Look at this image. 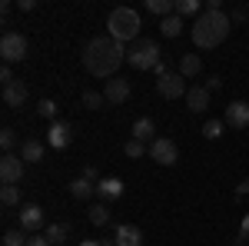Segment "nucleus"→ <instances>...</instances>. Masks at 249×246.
I'll return each instance as SVG.
<instances>
[{"instance_id":"obj_39","label":"nucleus","mask_w":249,"mask_h":246,"mask_svg":"<svg viewBox=\"0 0 249 246\" xmlns=\"http://www.w3.org/2000/svg\"><path fill=\"white\" fill-rule=\"evenodd\" d=\"M246 193H249V180H243V183L236 187V196H246Z\"/></svg>"},{"instance_id":"obj_40","label":"nucleus","mask_w":249,"mask_h":246,"mask_svg":"<svg viewBox=\"0 0 249 246\" xmlns=\"http://www.w3.org/2000/svg\"><path fill=\"white\" fill-rule=\"evenodd\" d=\"M206 10H223V0H206Z\"/></svg>"},{"instance_id":"obj_38","label":"nucleus","mask_w":249,"mask_h":246,"mask_svg":"<svg viewBox=\"0 0 249 246\" xmlns=\"http://www.w3.org/2000/svg\"><path fill=\"white\" fill-rule=\"evenodd\" d=\"M246 17H249V14H246V7H236V10H232V20H236V23H243Z\"/></svg>"},{"instance_id":"obj_3","label":"nucleus","mask_w":249,"mask_h":246,"mask_svg":"<svg viewBox=\"0 0 249 246\" xmlns=\"http://www.w3.org/2000/svg\"><path fill=\"white\" fill-rule=\"evenodd\" d=\"M140 14H136L133 7H116L113 14L107 17V37H113V40H120L123 47L126 43H136L140 40Z\"/></svg>"},{"instance_id":"obj_27","label":"nucleus","mask_w":249,"mask_h":246,"mask_svg":"<svg viewBox=\"0 0 249 246\" xmlns=\"http://www.w3.org/2000/svg\"><path fill=\"white\" fill-rule=\"evenodd\" d=\"M0 203H3V207H17L20 203V189L10 187V183H3V189H0Z\"/></svg>"},{"instance_id":"obj_11","label":"nucleus","mask_w":249,"mask_h":246,"mask_svg":"<svg viewBox=\"0 0 249 246\" xmlns=\"http://www.w3.org/2000/svg\"><path fill=\"white\" fill-rule=\"evenodd\" d=\"M123 180L120 176H103L100 183H96V196H100V203H113V200H120L123 196Z\"/></svg>"},{"instance_id":"obj_31","label":"nucleus","mask_w":249,"mask_h":246,"mask_svg":"<svg viewBox=\"0 0 249 246\" xmlns=\"http://www.w3.org/2000/svg\"><path fill=\"white\" fill-rule=\"evenodd\" d=\"M0 147H3V153H10L14 147H17V133L10 130V127H3V130H0Z\"/></svg>"},{"instance_id":"obj_19","label":"nucleus","mask_w":249,"mask_h":246,"mask_svg":"<svg viewBox=\"0 0 249 246\" xmlns=\"http://www.w3.org/2000/svg\"><path fill=\"white\" fill-rule=\"evenodd\" d=\"M199 70H203V60L196 57V54H183V57H179V76H183V80H186V76H196Z\"/></svg>"},{"instance_id":"obj_14","label":"nucleus","mask_w":249,"mask_h":246,"mask_svg":"<svg viewBox=\"0 0 249 246\" xmlns=\"http://www.w3.org/2000/svg\"><path fill=\"white\" fill-rule=\"evenodd\" d=\"M113 243L116 246H143V233L133 223H120L116 233H113Z\"/></svg>"},{"instance_id":"obj_2","label":"nucleus","mask_w":249,"mask_h":246,"mask_svg":"<svg viewBox=\"0 0 249 246\" xmlns=\"http://www.w3.org/2000/svg\"><path fill=\"white\" fill-rule=\"evenodd\" d=\"M232 30V17H226L223 10H203L199 17L193 20V43L199 47V50H213V47H219L223 40L230 37Z\"/></svg>"},{"instance_id":"obj_37","label":"nucleus","mask_w":249,"mask_h":246,"mask_svg":"<svg viewBox=\"0 0 249 246\" xmlns=\"http://www.w3.org/2000/svg\"><path fill=\"white\" fill-rule=\"evenodd\" d=\"M27 246H53V243H50L47 236H30V240H27Z\"/></svg>"},{"instance_id":"obj_30","label":"nucleus","mask_w":249,"mask_h":246,"mask_svg":"<svg viewBox=\"0 0 249 246\" xmlns=\"http://www.w3.org/2000/svg\"><path fill=\"white\" fill-rule=\"evenodd\" d=\"M123 150H126V156H133V160H136V156H143V153H150V147H146V143H140V140H133V136H130Z\"/></svg>"},{"instance_id":"obj_20","label":"nucleus","mask_w":249,"mask_h":246,"mask_svg":"<svg viewBox=\"0 0 249 246\" xmlns=\"http://www.w3.org/2000/svg\"><path fill=\"white\" fill-rule=\"evenodd\" d=\"M146 10L166 20V17H173V14H176V0H146Z\"/></svg>"},{"instance_id":"obj_41","label":"nucleus","mask_w":249,"mask_h":246,"mask_svg":"<svg viewBox=\"0 0 249 246\" xmlns=\"http://www.w3.org/2000/svg\"><path fill=\"white\" fill-rule=\"evenodd\" d=\"M80 246H103V243H96V240H83Z\"/></svg>"},{"instance_id":"obj_25","label":"nucleus","mask_w":249,"mask_h":246,"mask_svg":"<svg viewBox=\"0 0 249 246\" xmlns=\"http://www.w3.org/2000/svg\"><path fill=\"white\" fill-rule=\"evenodd\" d=\"M67 233H70L67 223H53V227H47V240H50L53 246H60L63 240H67Z\"/></svg>"},{"instance_id":"obj_26","label":"nucleus","mask_w":249,"mask_h":246,"mask_svg":"<svg viewBox=\"0 0 249 246\" xmlns=\"http://www.w3.org/2000/svg\"><path fill=\"white\" fill-rule=\"evenodd\" d=\"M83 107H90V110H103V107H107V96L100 94V90H87V94H83Z\"/></svg>"},{"instance_id":"obj_13","label":"nucleus","mask_w":249,"mask_h":246,"mask_svg":"<svg viewBox=\"0 0 249 246\" xmlns=\"http://www.w3.org/2000/svg\"><path fill=\"white\" fill-rule=\"evenodd\" d=\"M3 103H7L10 110H20V107L27 103V83H23V80L7 83V87H3Z\"/></svg>"},{"instance_id":"obj_35","label":"nucleus","mask_w":249,"mask_h":246,"mask_svg":"<svg viewBox=\"0 0 249 246\" xmlns=\"http://www.w3.org/2000/svg\"><path fill=\"white\" fill-rule=\"evenodd\" d=\"M83 180H90V183H100V173L93 170V167H83V173H80Z\"/></svg>"},{"instance_id":"obj_7","label":"nucleus","mask_w":249,"mask_h":246,"mask_svg":"<svg viewBox=\"0 0 249 246\" xmlns=\"http://www.w3.org/2000/svg\"><path fill=\"white\" fill-rule=\"evenodd\" d=\"M186 80L179 74H166L163 80H156V94L163 96V100H179V96H186Z\"/></svg>"},{"instance_id":"obj_18","label":"nucleus","mask_w":249,"mask_h":246,"mask_svg":"<svg viewBox=\"0 0 249 246\" xmlns=\"http://www.w3.org/2000/svg\"><path fill=\"white\" fill-rule=\"evenodd\" d=\"M20 160L23 163H40L43 160V143L40 140H23L20 143Z\"/></svg>"},{"instance_id":"obj_16","label":"nucleus","mask_w":249,"mask_h":246,"mask_svg":"<svg viewBox=\"0 0 249 246\" xmlns=\"http://www.w3.org/2000/svg\"><path fill=\"white\" fill-rule=\"evenodd\" d=\"M206 107H210V90H206V87H190V90H186V110L206 114Z\"/></svg>"},{"instance_id":"obj_6","label":"nucleus","mask_w":249,"mask_h":246,"mask_svg":"<svg viewBox=\"0 0 249 246\" xmlns=\"http://www.w3.org/2000/svg\"><path fill=\"white\" fill-rule=\"evenodd\" d=\"M150 160L160 163V167H173L179 160V150H176V143H173L170 136H156L153 143H150Z\"/></svg>"},{"instance_id":"obj_5","label":"nucleus","mask_w":249,"mask_h":246,"mask_svg":"<svg viewBox=\"0 0 249 246\" xmlns=\"http://www.w3.org/2000/svg\"><path fill=\"white\" fill-rule=\"evenodd\" d=\"M0 57H3V63H20L27 57V37L17 30H7L0 37Z\"/></svg>"},{"instance_id":"obj_8","label":"nucleus","mask_w":249,"mask_h":246,"mask_svg":"<svg viewBox=\"0 0 249 246\" xmlns=\"http://www.w3.org/2000/svg\"><path fill=\"white\" fill-rule=\"evenodd\" d=\"M70 140H73V127H70L67 120H53L50 130H47V147H53V150H67Z\"/></svg>"},{"instance_id":"obj_12","label":"nucleus","mask_w":249,"mask_h":246,"mask_svg":"<svg viewBox=\"0 0 249 246\" xmlns=\"http://www.w3.org/2000/svg\"><path fill=\"white\" fill-rule=\"evenodd\" d=\"M103 96H107V103L120 107V103H126V96H130V83H126V80H120V76H113V80H107Z\"/></svg>"},{"instance_id":"obj_34","label":"nucleus","mask_w":249,"mask_h":246,"mask_svg":"<svg viewBox=\"0 0 249 246\" xmlns=\"http://www.w3.org/2000/svg\"><path fill=\"white\" fill-rule=\"evenodd\" d=\"M0 80H3V87H7V83H14V70H10V63H3V67H0Z\"/></svg>"},{"instance_id":"obj_28","label":"nucleus","mask_w":249,"mask_h":246,"mask_svg":"<svg viewBox=\"0 0 249 246\" xmlns=\"http://www.w3.org/2000/svg\"><path fill=\"white\" fill-rule=\"evenodd\" d=\"M223 127H226L223 120H206V127H203V136H206V140H219V136H223Z\"/></svg>"},{"instance_id":"obj_29","label":"nucleus","mask_w":249,"mask_h":246,"mask_svg":"<svg viewBox=\"0 0 249 246\" xmlns=\"http://www.w3.org/2000/svg\"><path fill=\"white\" fill-rule=\"evenodd\" d=\"M30 236H23V229H10V233H3V246H27Z\"/></svg>"},{"instance_id":"obj_22","label":"nucleus","mask_w":249,"mask_h":246,"mask_svg":"<svg viewBox=\"0 0 249 246\" xmlns=\"http://www.w3.org/2000/svg\"><path fill=\"white\" fill-rule=\"evenodd\" d=\"M203 3L199 0H176V17H199Z\"/></svg>"},{"instance_id":"obj_32","label":"nucleus","mask_w":249,"mask_h":246,"mask_svg":"<svg viewBox=\"0 0 249 246\" xmlns=\"http://www.w3.org/2000/svg\"><path fill=\"white\" fill-rule=\"evenodd\" d=\"M37 114L43 116V120H50V123H53V120H57V103H53V100H40Z\"/></svg>"},{"instance_id":"obj_42","label":"nucleus","mask_w":249,"mask_h":246,"mask_svg":"<svg viewBox=\"0 0 249 246\" xmlns=\"http://www.w3.org/2000/svg\"><path fill=\"white\" fill-rule=\"evenodd\" d=\"M103 246H116V243H103Z\"/></svg>"},{"instance_id":"obj_21","label":"nucleus","mask_w":249,"mask_h":246,"mask_svg":"<svg viewBox=\"0 0 249 246\" xmlns=\"http://www.w3.org/2000/svg\"><path fill=\"white\" fill-rule=\"evenodd\" d=\"M70 193H73V200H87V196H93V193H96V183H90V180L77 176V180L70 183Z\"/></svg>"},{"instance_id":"obj_24","label":"nucleus","mask_w":249,"mask_h":246,"mask_svg":"<svg viewBox=\"0 0 249 246\" xmlns=\"http://www.w3.org/2000/svg\"><path fill=\"white\" fill-rule=\"evenodd\" d=\"M90 223H93V227H107V223H110V209H107V203L90 207Z\"/></svg>"},{"instance_id":"obj_9","label":"nucleus","mask_w":249,"mask_h":246,"mask_svg":"<svg viewBox=\"0 0 249 246\" xmlns=\"http://www.w3.org/2000/svg\"><path fill=\"white\" fill-rule=\"evenodd\" d=\"M223 123L232 127V130H246V127H249V103H246V100H232L230 107H226Z\"/></svg>"},{"instance_id":"obj_1","label":"nucleus","mask_w":249,"mask_h":246,"mask_svg":"<svg viewBox=\"0 0 249 246\" xmlns=\"http://www.w3.org/2000/svg\"><path fill=\"white\" fill-rule=\"evenodd\" d=\"M126 60V47L113 37H93L83 50V67L87 74L100 76V80H113V74L120 70V63Z\"/></svg>"},{"instance_id":"obj_23","label":"nucleus","mask_w":249,"mask_h":246,"mask_svg":"<svg viewBox=\"0 0 249 246\" xmlns=\"http://www.w3.org/2000/svg\"><path fill=\"white\" fill-rule=\"evenodd\" d=\"M179 30H183V17H166V20H160V34L163 37H179Z\"/></svg>"},{"instance_id":"obj_10","label":"nucleus","mask_w":249,"mask_h":246,"mask_svg":"<svg viewBox=\"0 0 249 246\" xmlns=\"http://www.w3.org/2000/svg\"><path fill=\"white\" fill-rule=\"evenodd\" d=\"M0 180L10 183V187H17L20 180H23V160L14 156V153H3V160H0Z\"/></svg>"},{"instance_id":"obj_4","label":"nucleus","mask_w":249,"mask_h":246,"mask_svg":"<svg viewBox=\"0 0 249 246\" xmlns=\"http://www.w3.org/2000/svg\"><path fill=\"white\" fill-rule=\"evenodd\" d=\"M160 60H163V50L156 47L153 40H136L133 47L126 50V63L133 70H156Z\"/></svg>"},{"instance_id":"obj_33","label":"nucleus","mask_w":249,"mask_h":246,"mask_svg":"<svg viewBox=\"0 0 249 246\" xmlns=\"http://www.w3.org/2000/svg\"><path fill=\"white\" fill-rule=\"evenodd\" d=\"M236 243H249V213L243 216V227H239V240Z\"/></svg>"},{"instance_id":"obj_36","label":"nucleus","mask_w":249,"mask_h":246,"mask_svg":"<svg viewBox=\"0 0 249 246\" xmlns=\"http://www.w3.org/2000/svg\"><path fill=\"white\" fill-rule=\"evenodd\" d=\"M203 87H206V90H219V87H223V76H210V80H206V83H203Z\"/></svg>"},{"instance_id":"obj_17","label":"nucleus","mask_w":249,"mask_h":246,"mask_svg":"<svg viewBox=\"0 0 249 246\" xmlns=\"http://www.w3.org/2000/svg\"><path fill=\"white\" fill-rule=\"evenodd\" d=\"M156 127H153V120H150V116H140V120H136L133 123V130H130V136H133V140H140V143H146V147H150V143H153L156 136Z\"/></svg>"},{"instance_id":"obj_15","label":"nucleus","mask_w":249,"mask_h":246,"mask_svg":"<svg viewBox=\"0 0 249 246\" xmlns=\"http://www.w3.org/2000/svg\"><path fill=\"white\" fill-rule=\"evenodd\" d=\"M43 227V209L37 203H23L20 207V229H40Z\"/></svg>"}]
</instances>
